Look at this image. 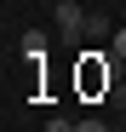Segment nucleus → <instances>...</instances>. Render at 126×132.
<instances>
[{"instance_id": "f257e3e1", "label": "nucleus", "mask_w": 126, "mask_h": 132, "mask_svg": "<svg viewBox=\"0 0 126 132\" xmlns=\"http://www.w3.org/2000/svg\"><path fill=\"white\" fill-rule=\"evenodd\" d=\"M57 35L63 40H75V35H86V6H80V0H57Z\"/></svg>"}, {"instance_id": "f03ea898", "label": "nucleus", "mask_w": 126, "mask_h": 132, "mask_svg": "<svg viewBox=\"0 0 126 132\" xmlns=\"http://www.w3.org/2000/svg\"><path fill=\"white\" fill-rule=\"evenodd\" d=\"M23 57H46V29H29L23 35Z\"/></svg>"}, {"instance_id": "7ed1b4c3", "label": "nucleus", "mask_w": 126, "mask_h": 132, "mask_svg": "<svg viewBox=\"0 0 126 132\" xmlns=\"http://www.w3.org/2000/svg\"><path fill=\"white\" fill-rule=\"evenodd\" d=\"M86 40H115V23L109 17H86Z\"/></svg>"}, {"instance_id": "20e7f679", "label": "nucleus", "mask_w": 126, "mask_h": 132, "mask_svg": "<svg viewBox=\"0 0 126 132\" xmlns=\"http://www.w3.org/2000/svg\"><path fill=\"white\" fill-rule=\"evenodd\" d=\"M109 52H115V57H126V23L115 29V40H109Z\"/></svg>"}, {"instance_id": "39448f33", "label": "nucleus", "mask_w": 126, "mask_h": 132, "mask_svg": "<svg viewBox=\"0 0 126 132\" xmlns=\"http://www.w3.org/2000/svg\"><path fill=\"white\" fill-rule=\"evenodd\" d=\"M75 132H103V126H97V121H80V126H75Z\"/></svg>"}, {"instance_id": "423d86ee", "label": "nucleus", "mask_w": 126, "mask_h": 132, "mask_svg": "<svg viewBox=\"0 0 126 132\" xmlns=\"http://www.w3.org/2000/svg\"><path fill=\"white\" fill-rule=\"evenodd\" d=\"M120 23H126V6H120Z\"/></svg>"}]
</instances>
